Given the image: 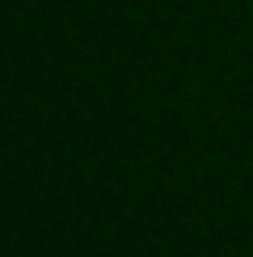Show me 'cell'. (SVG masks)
Segmentation results:
<instances>
[]
</instances>
